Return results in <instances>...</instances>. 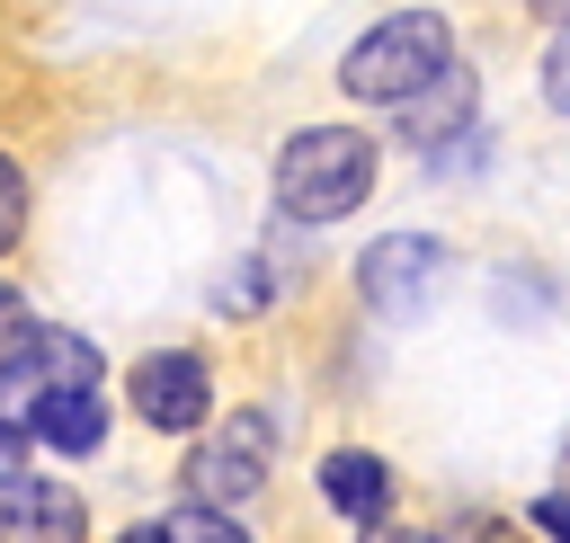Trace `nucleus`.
Listing matches in <instances>:
<instances>
[{"label":"nucleus","instance_id":"0eeeda50","mask_svg":"<svg viewBox=\"0 0 570 543\" xmlns=\"http://www.w3.org/2000/svg\"><path fill=\"white\" fill-rule=\"evenodd\" d=\"M80 534H89V516H80L71 490H53L36 472L0 481V543H80Z\"/></svg>","mask_w":570,"mask_h":543},{"label":"nucleus","instance_id":"ddd939ff","mask_svg":"<svg viewBox=\"0 0 570 543\" xmlns=\"http://www.w3.org/2000/svg\"><path fill=\"white\" fill-rule=\"evenodd\" d=\"M9 472H27V427H18V418H0V481H9Z\"/></svg>","mask_w":570,"mask_h":543},{"label":"nucleus","instance_id":"1a4fd4ad","mask_svg":"<svg viewBox=\"0 0 570 543\" xmlns=\"http://www.w3.org/2000/svg\"><path fill=\"white\" fill-rule=\"evenodd\" d=\"M27 436L53 445V454H89V445L107 436V409H98V392H45V401L27 409Z\"/></svg>","mask_w":570,"mask_h":543},{"label":"nucleus","instance_id":"7ed1b4c3","mask_svg":"<svg viewBox=\"0 0 570 543\" xmlns=\"http://www.w3.org/2000/svg\"><path fill=\"white\" fill-rule=\"evenodd\" d=\"M267 463H276V427H267V409H232L196 454H187V507H240L258 481H267Z\"/></svg>","mask_w":570,"mask_h":543},{"label":"nucleus","instance_id":"f257e3e1","mask_svg":"<svg viewBox=\"0 0 570 543\" xmlns=\"http://www.w3.org/2000/svg\"><path fill=\"white\" fill-rule=\"evenodd\" d=\"M338 80H347V98H365V107H410V98H428L436 80H454V27H445L436 9H401V18H383V27H365V36L347 45Z\"/></svg>","mask_w":570,"mask_h":543},{"label":"nucleus","instance_id":"f03ea898","mask_svg":"<svg viewBox=\"0 0 570 543\" xmlns=\"http://www.w3.org/2000/svg\"><path fill=\"white\" fill-rule=\"evenodd\" d=\"M365 187H374V142L347 125H303L276 151V205L303 223H338L347 205H365Z\"/></svg>","mask_w":570,"mask_h":543},{"label":"nucleus","instance_id":"4468645a","mask_svg":"<svg viewBox=\"0 0 570 543\" xmlns=\"http://www.w3.org/2000/svg\"><path fill=\"white\" fill-rule=\"evenodd\" d=\"M534 525H543L552 543H570V498H534Z\"/></svg>","mask_w":570,"mask_h":543},{"label":"nucleus","instance_id":"6e6552de","mask_svg":"<svg viewBox=\"0 0 570 543\" xmlns=\"http://www.w3.org/2000/svg\"><path fill=\"white\" fill-rule=\"evenodd\" d=\"M321 498H330L347 525H383V507H392V472H383V454L338 445V454L321 463Z\"/></svg>","mask_w":570,"mask_h":543},{"label":"nucleus","instance_id":"20e7f679","mask_svg":"<svg viewBox=\"0 0 570 543\" xmlns=\"http://www.w3.org/2000/svg\"><path fill=\"white\" fill-rule=\"evenodd\" d=\"M45 392H98V347L71 338V329H45V320H18L0 338V401L36 409Z\"/></svg>","mask_w":570,"mask_h":543},{"label":"nucleus","instance_id":"2eb2a0df","mask_svg":"<svg viewBox=\"0 0 570 543\" xmlns=\"http://www.w3.org/2000/svg\"><path fill=\"white\" fill-rule=\"evenodd\" d=\"M454 543H525V534H508V525H463Z\"/></svg>","mask_w":570,"mask_h":543},{"label":"nucleus","instance_id":"a211bd4d","mask_svg":"<svg viewBox=\"0 0 570 543\" xmlns=\"http://www.w3.org/2000/svg\"><path fill=\"white\" fill-rule=\"evenodd\" d=\"M525 9H552V18H570V0H525Z\"/></svg>","mask_w":570,"mask_h":543},{"label":"nucleus","instance_id":"39448f33","mask_svg":"<svg viewBox=\"0 0 570 543\" xmlns=\"http://www.w3.org/2000/svg\"><path fill=\"white\" fill-rule=\"evenodd\" d=\"M436 285H445V249H436L428 231H383V240L356 258V294H365V312H383V320H419V312L436 303Z\"/></svg>","mask_w":570,"mask_h":543},{"label":"nucleus","instance_id":"f8f14e48","mask_svg":"<svg viewBox=\"0 0 570 543\" xmlns=\"http://www.w3.org/2000/svg\"><path fill=\"white\" fill-rule=\"evenodd\" d=\"M543 98L570 116V27H561V36H552V53H543Z\"/></svg>","mask_w":570,"mask_h":543},{"label":"nucleus","instance_id":"6ab92c4d","mask_svg":"<svg viewBox=\"0 0 570 543\" xmlns=\"http://www.w3.org/2000/svg\"><path fill=\"white\" fill-rule=\"evenodd\" d=\"M0 320H9V294H0Z\"/></svg>","mask_w":570,"mask_h":543},{"label":"nucleus","instance_id":"9b49d317","mask_svg":"<svg viewBox=\"0 0 570 543\" xmlns=\"http://www.w3.org/2000/svg\"><path fill=\"white\" fill-rule=\"evenodd\" d=\"M18 223H27V178H18V160L0 151V249L18 240Z\"/></svg>","mask_w":570,"mask_h":543},{"label":"nucleus","instance_id":"f3484780","mask_svg":"<svg viewBox=\"0 0 570 543\" xmlns=\"http://www.w3.org/2000/svg\"><path fill=\"white\" fill-rule=\"evenodd\" d=\"M116 543H169V525H134V534H116Z\"/></svg>","mask_w":570,"mask_h":543},{"label":"nucleus","instance_id":"9d476101","mask_svg":"<svg viewBox=\"0 0 570 543\" xmlns=\"http://www.w3.org/2000/svg\"><path fill=\"white\" fill-rule=\"evenodd\" d=\"M169 543H249V534H240L223 507H178V516H169Z\"/></svg>","mask_w":570,"mask_h":543},{"label":"nucleus","instance_id":"423d86ee","mask_svg":"<svg viewBox=\"0 0 570 543\" xmlns=\"http://www.w3.org/2000/svg\"><path fill=\"white\" fill-rule=\"evenodd\" d=\"M134 409H142L151 427L187 436V427H205L214 383H205V365H196L187 347H169V356H142V365H134Z\"/></svg>","mask_w":570,"mask_h":543},{"label":"nucleus","instance_id":"dca6fc26","mask_svg":"<svg viewBox=\"0 0 570 543\" xmlns=\"http://www.w3.org/2000/svg\"><path fill=\"white\" fill-rule=\"evenodd\" d=\"M374 543H445V534H419V525H374Z\"/></svg>","mask_w":570,"mask_h":543}]
</instances>
